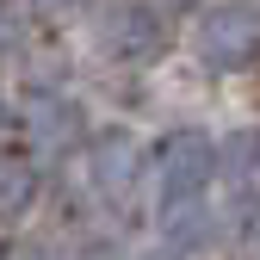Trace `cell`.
Returning a JSON list of instances; mask_svg holds the SVG:
<instances>
[{
    "instance_id": "5b68a950",
    "label": "cell",
    "mask_w": 260,
    "mask_h": 260,
    "mask_svg": "<svg viewBox=\"0 0 260 260\" xmlns=\"http://www.w3.org/2000/svg\"><path fill=\"white\" fill-rule=\"evenodd\" d=\"M31 205V168H25V161H7V211L19 217Z\"/></svg>"
},
{
    "instance_id": "7a4b0ae2",
    "label": "cell",
    "mask_w": 260,
    "mask_h": 260,
    "mask_svg": "<svg viewBox=\"0 0 260 260\" xmlns=\"http://www.w3.org/2000/svg\"><path fill=\"white\" fill-rule=\"evenodd\" d=\"M155 180H161L168 205H192L211 180V143L205 137H168L161 155H155Z\"/></svg>"
},
{
    "instance_id": "277c9868",
    "label": "cell",
    "mask_w": 260,
    "mask_h": 260,
    "mask_svg": "<svg viewBox=\"0 0 260 260\" xmlns=\"http://www.w3.org/2000/svg\"><path fill=\"white\" fill-rule=\"evenodd\" d=\"M130 161H137L130 143H112V149L100 155V186H106V192H124V186H130Z\"/></svg>"
},
{
    "instance_id": "6da1fadb",
    "label": "cell",
    "mask_w": 260,
    "mask_h": 260,
    "mask_svg": "<svg viewBox=\"0 0 260 260\" xmlns=\"http://www.w3.org/2000/svg\"><path fill=\"white\" fill-rule=\"evenodd\" d=\"M260 50V19L248 7H211L199 19V56L217 62V69H242V62Z\"/></svg>"
},
{
    "instance_id": "3957f363",
    "label": "cell",
    "mask_w": 260,
    "mask_h": 260,
    "mask_svg": "<svg viewBox=\"0 0 260 260\" xmlns=\"http://www.w3.org/2000/svg\"><path fill=\"white\" fill-rule=\"evenodd\" d=\"M223 180L242 199H260V130H242V137L223 143Z\"/></svg>"
}]
</instances>
